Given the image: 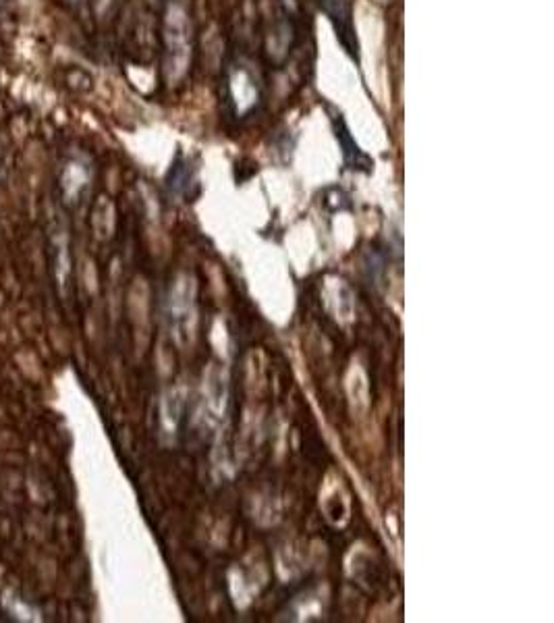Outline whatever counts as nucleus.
<instances>
[{
  "label": "nucleus",
  "mask_w": 554,
  "mask_h": 623,
  "mask_svg": "<svg viewBox=\"0 0 554 623\" xmlns=\"http://www.w3.org/2000/svg\"><path fill=\"white\" fill-rule=\"evenodd\" d=\"M193 25L189 0H166L162 13V52H164V73L169 84L177 81L187 73L191 63L193 48Z\"/></svg>",
  "instance_id": "f257e3e1"
},
{
  "label": "nucleus",
  "mask_w": 554,
  "mask_h": 623,
  "mask_svg": "<svg viewBox=\"0 0 554 623\" xmlns=\"http://www.w3.org/2000/svg\"><path fill=\"white\" fill-rule=\"evenodd\" d=\"M225 94L237 119H245L262 100V90L256 73L249 71V67L243 63L229 69L225 79Z\"/></svg>",
  "instance_id": "f03ea898"
},
{
  "label": "nucleus",
  "mask_w": 554,
  "mask_h": 623,
  "mask_svg": "<svg viewBox=\"0 0 554 623\" xmlns=\"http://www.w3.org/2000/svg\"><path fill=\"white\" fill-rule=\"evenodd\" d=\"M318 11L328 19L332 25V32L337 36V42L341 44L347 57L359 65L362 57H359V38L353 21V5L351 0H316Z\"/></svg>",
  "instance_id": "7ed1b4c3"
},
{
  "label": "nucleus",
  "mask_w": 554,
  "mask_h": 623,
  "mask_svg": "<svg viewBox=\"0 0 554 623\" xmlns=\"http://www.w3.org/2000/svg\"><path fill=\"white\" fill-rule=\"evenodd\" d=\"M326 113L330 117V125H332V131H335V138L341 146V152H343V160L347 169L351 171H364V173H370L374 169V160L357 146V142L353 140L351 135V129L343 117V113L339 111V108L326 104Z\"/></svg>",
  "instance_id": "20e7f679"
},
{
  "label": "nucleus",
  "mask_w": 554,
  "mask_h": 623,
  "mask_svg": "<svg viewBox=\"0 0 554 623\" xmlns=\"http://www.w3.org/2000/svg\"><path fill=\"white\" fill-rule=\"evenodd\" d=\"M191 169H189V162L177 154L175 162L169 169V175H166L164 183H166V189H169L171 196H183L187 192V187L191 185Z\"/></svg>",
  "instance_id": "39448f33"
},
{
  "label": "nucleus",
  "mask_w": 554,
  "mask_h": 623,
  "mask_svg": "<svg viewBox=\"0 0 554 623\" xmlns=\"http://www.w3.org/2000/svg\"><path fill=\"white\" fill-rule=\"evenodd\" d=\"M65 3H67V5H71V7H79V5L86 3V0H65Z\"/></svg>",
  "instance_id": "423d86ee"
},
{
  "label": "nucleus",
  "mask_w": 554,
  "mask_h": 623,
  "mask_svg": "<svg viewBox=\"0 0 554 623\" xmlns=\"http://www.w3.org/2000/svg\"><path fill=\"white\" fill-rule=\"evenodd\" d=\"M0 3H3V0H0Z\"/></svg>",
  "instance_id": "0eeeda50"
}]
</instances>
